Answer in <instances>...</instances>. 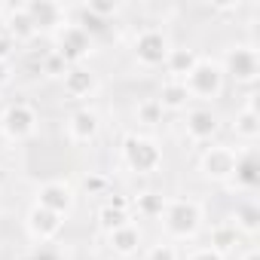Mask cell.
<instances>
[{"label":"cell","instance_id":"7402d4cb","mask_svg":"<svg viewBox=\"0 0 260 260\" xmlns=\"http://www.w3.org/2000/svg\"><path fill=\"white\" fill-rule=\"evenodd\" d=\"M236 245H239V233H236V226H233L230 220L211 226V233H208V248H211V251H217V254L226 257Z\"/></svg>","mask_w":260,"mask_h":260},{"label":"cell","instance_id":"f546056e","mask_svg":"<svg viewBox=\"0 0 260 260\" xmlns=\"http://www.w3.org/2000/svg\"><path fill=\"white\" fill-rule=\"evenodd\" d=\"M184 260H226L223 254H217V251H211L208 245H202V248H193Z\"/></svg>","mask_w":260,"mask_h":260},{"label":"cell","instance_id":"d4e9b609","mask_svg":"<svg viewBox=\"0 0 260 260\" xmlns=\"http://www.w3.org/2000/svg\"><path fill=\"white\" fill-rule=\"evenodd\" d=\"M135 119H138L141 125H159V122H162V107H159V101H156V98H141V101L135 104Z\"/></svg>","mask_w":260,"mask_h":260},{"label":"cell","instance_id":"603a6c76","mask_svg":"<svg viewBox=\"0 0 260 260\" xmlns=\"http://www.w3.org/2000/svg\"><path fill=\"white\" fill-rule=\"evenodd\" d=\"M125 223H132L128 208H113V205H107V202L98 208V226H101L104 233H113V230H119V226H125Z\"/></svg>","mask_w":260,"mask_h":260},{"label":"cell","instance_id":"2e32d148","mask_svg":"<svg viewBox=\"0 0 260 260\" xmlns=\"http://www.w3.org/2000/svg\"><path fill=\"white\" fill-rule=\"evenodd\" d=\"M4 34L13 40V43H31L40 31L37 25L31 22V16L25 13V7H10L4 13Z\"/></svg>","mask_w":260,"mask_h":260},{"label":"cell","instance_id":"836d02e7","mask_svg":"<svg viewBox=\"0 0 260 260\" xmlns=\"http://www.w3.org/2000/svg\"><path fill=\"white\" fill-rule=\"evenodd\" d=\"M239 260H260V251H257V248H248V251H245Z\"/></svg>","mask_w":260,"mask_h":260},{"label":"cell","instance_id":"9a60e30c","mask_svg":"<svg viewBox=\"0 0 260 260\" xmlns=\"http://www.w3.org/2000/svg\"><path fill=\"white\" fill-rule=\"evenodd\" d=\"M61 89H64L68 98H74V101H86V98L95 95V89H98V77H95L89 68L77 64V68H68V74L61 77Z\"/></svg>","mask_w":260,"mask_h":260},{"label":"cell","instance_id":"cb8c5ba5","mask_svg":"<svg viewBox=\"0 0 260 260\" xmlns=\"http://www.w3.org/2000/svg\"><path fill=\"white\" fill-rule=\"evenodd\" d=\"M166 202H169V196L153 193V190H147V193L135 196V208H138V214H144V217H162Z\"/></svg>","mask_w":260,"mask_h":260},{"label":"cell","instance_id":"d6986e66","mask_svg":"<svg viewBox=\"0 0 260 260\" xmlns=\"http://www.w3.org/2000/svg\"><path fill=\"white\" fill-rule=\"evenodd\" d=\"M107 248L116 257H132V254H138V248H141V230L135 223H125V226L107 233Z\"/></svg>","mask_w":260,"mask_h":260},{"label":"cell","instance_id":"7c38bea8","mask_svg":"<svg viewBox=\"0 0 260 260\" xmlns=\"http://www.w3.org/2000/svg\"><path fill=\"white\" fill-rule=\"evenodd\" d=\"M25 7V13L31 16V22L37 25V31H58V28H64L68 25V19H64V7L61 4H55V0H31V4H22Z\"/></svg>","mask_w":260,"mask_h":260},{"label":"cell","instance_id":"4fadbf2b","mask_svg":"<svg viewBox=\"0 0 260 260\" xmlns=\"http://www.w3.org/2000/svg\"><path fill=\"white\" fill-rule=\"evenodd\" d=\"M68 138L77 141V144H89L98 138L101 132V116L92 110V107H77L71 116H68Z\"/></svg>","mask_w":260,"mask_h":260},{"label":"cell","instance_id":"ba28073f","mask_svg":"<svg viewBox=\"0 0 260 260\" xmlns=\"http://www.w3.org/2000/svg\"><path fill=\"white\" fill-rule=\"evenodd\" d=\"M236 162H239V150H233L226 144H211L199 156V172L211 184H226L236 172Z\"/></svg>","mask_w":260,"mask_h":260},{"label":"cell","instance_id":"30bf717a","mask_svg":"<svg viewBox=\"0 0 260 260\" xmlns=\"http://www.w3.org/2000/svg\"><path fill=\"white\" fill-rule=\"evenodd\" d=\"M34 205L68 217L74 211V205H77V193H74V187L68 181H46V184L37 187V202Z\"/></svg>","mask_w":260,"mask_h":260},{"label":"cell","instance_id":"52a82bcc","mask_svg":"<svg viewBox=\"0 0 260 260\" xmlns=\"http://www.w3.org/2000/svg\"><path fill=\"white\" fill-rule=\"evenodd\" d=\"M169 49H172V40H169V34L159 31V28H144V31L132 40V58H135L141 68H147V71L162 68Z\"/></svg>","mask_w":260,"mask_h":260},{"label":"cell","instance_id":"44dd1931","mask_svg":"<svg viewBox=\"0 0 260 260\" xmlns=\"http://www.w3.org/2000/svg\"><path fill=\"white\" fill-rule=\"evenodd\" d=\"M230 223L236 226L239 236H257V230H260V208L254 202H239Z\"/></svg>","mask_w":260,"mask_h":260},{"label":"cell","instance_id":"484cf974","mask_svg":"<svg viewBox=\"0 0 260 260\" xmlns=\"http://www.w3.org/2000/svg\"><path fill=\"white\" fill-rule=\"evenodd\" d=\"M144 260H181V254L172 242H156L144 251Z\"/></svg>","mask_w":260,"mask_h":260},{"label":"cell","instance_id":"6da1fadb","mask_svg":"<svg viewBox=\"0 0 260 260\" xmlns=\"http://www.w3.org/2000/svg\"><path fill=\"white\" fill-rule=\"evenodd\" d=\"M202 205L196 199H169L166 202V211H162V230L169 239L175 242H190L199 236L202 230Z\"/></svg>","mask_w":260,"mask_h":260},{"label":"cell","instance_id":"4316f807","mask_svg":"<svg viewBox=\"0 0 260 260\" xmlns=\"http://www.w3.org/2000/svg\"><path fill=\"white\" fill-rule=\"evenodd\" d=\"M86 10L95 16V19H101V22H107L110 16H116V10H119V4L116 0H89L86 4Z\"/></svg>","mask_w":260,"mask_h":260},{"label":"cell","instance_id":"83f0119b","mask_svg":"<svg viewBox=\"0 0 260 260\" xmlns=\"http://www.w3.org/2000/svg\"><path fill=\"white\" fill-rule=\"evenodd\" d=\"M43 74H46V77H64V74H68V64H64L55 52H49V55L43 58Z\"/></svg>","mask_w":260,"mask_h":260},{"label":"cell","instance_id":"277c9868","mask_svg":"<svg viewBox=\"0 0 260 260\" xmlns=\"http://www.w3.org/2000/svg\"><path fill=\"white\" fill-rule=\"evenodd\" d=\"M187 92L193 101H214L223 95V86H226V77H223V68L220 61L214 58H199L196 68L190 71V77L184 80Z\"/></svg>","mask_w":260,"mask_h":260},{"label":"cell","instance_id":"4dcf8cb0","mask_svg":"<svg viewBox=\"0 0 260 260\" xmlns=\"http://www.w3.org/2000/svg\"><path fill=\"white\" fill-rule=\"evenodd\" d=\"M19 260H58V257H55V254H52L46 245H40L37 251H28V254H22Z\"/></svg>","mask_w":260,"mask_h":260},{"label":"cell","instance_id":"3957f363","mask_svg":"<svg viewBox=\"0 0 260 260\" xmlns=\"http://www.w3.org/2000/svg\"><path fill=\"white\" fill-rule=\"evenodd\" d=\"M122 162L135 175H153L162 169V147L147 135H125L122 138Z\"/></svg>","mask_w":260,"mask_h":260},{"label":"cell","instance_id":"5b68a950","mask_svg":"<svg viewBox=\"0 0 260 260\" xmlns=\"http://www.w3.org/2000/svg\"><path fill=\"white\" fill-rule=\"evenodd\" d=\"M52 43H55V55L68 64V68H77L83 64L92 52H95V37H89L77 22H68L64 28H58L52 34Z\"/></svg>","mask_w":260,"mask_h":260},{"label":"cell","instance_id":"ffe728a7","mask_svg":"<svg viewBox=\"0 0 260 260\" xmlns=\"http://www.w3.org/2000/svg\"><path fill=\"white\" fill-rule=\"evenodd\" d=\"M257 181H260V166H257L254 150L239 153V162H236V172H233L230 184H233V187L239 184L242 190H254V187H257Z\"/></svg>","mask_w":260,"mask_h":260},{"label":"cell","instance_id":"d6a6232c","mask_svg":"<svg viewBox=\"0 0 260 260\" xmlns=\"http://www.w3.org/2000/svg\"><path fill=\"white\" fill-rule=\"evenodd\" d=\"M13 80V64L10 61H0V89H7Z\"/></svg>","mask_w":260,"mask_h":260},{"label":"cell","instance_id":"1f68e13d","mask_svg":"<svg viewBox=\"0 0 260 260\" xmlns=\"http://www.w3.org/2000/svg\"><path fill=\"white\" fill-rule=\"evenodd\" d=\"M13 52H16V43H13L4 31H0V61H10V58H13Z\"/></svg>","mask_w":260,"mask_h":260},{"label":"cell","instance_id":"8992f818","mask_svg":"<svg viewBox=\"0 0 260 260\" xmlns=\"http://www.w3.org/2000/svg\"><path fill=\"white\" fill-rule=\"evenodd\" d=\"M220 68H223V77H230L233 83L254 86L260 80V52L254 43H236L226 49Z\"/></svg>","mask_w":260,"mask_h":260},{"label":"cell","instance_id":"ac0fdd59","mask_svg":"<svg viewBox=\"0 0 260 260\" xmlns=\"http://www.w3.org/2000/svg\"><path fill=\"white\" fill-rule=\"evenodd\" d=\"M156 101H159L162 113H181V110L190 107L193 98H190V92H187V86H184L181 80H166V83L159 86Z\"/></svg>","mask_w":260,"mask_h":260},{"label":"cell","instance_id":"f1b7e54d","mask_svg":"<svg viewBox=\"0 0 260 260\" xmlns=\"http://www.w3.org/2000/svg\"><path fill=\"white\" fill-rule=\"evenodd\" d=\"M83 190H86L89 196H98V193L107 190V178H104V175H86V178H83Z\"/></svg>","mask_w":260,"mask_h":260},{"label":"cell","instance_id":"9c48e42d","mask_svg":"<svg viewBox=\"0 0 260 260\" xmlns=\"http://www.w3.org/2000/svg\"><path fill=\"white\" fill-rule=\"evenodd\" d=\"M184 132L193 144H211L220 135V116L211 107H193V110H187Z\"/></svg>","mask_w":260,"mask_h":260},{"label":"cell","instance_id":"8fae6325","mask_svg":"<svg viewBox=\"0 0 260 260\" xmlns=\"http://www.w3.org/2000/svg\"><path fill=\"white\" fill-rule=\"evenodd\" d=\"M25 230H28V236H31L34 242L49 245V242H55L58 233L64 230V217L55 214V211H49V208L34 205V208L28 211V217H25Z\"/></svg>","mask_w":260,"mask_h":260},{"label":"cell","instance_id":"e0dca14e","mask_svg":"<svg viewBox=\"0 0 260 260\" xmlns=\"http://www.w3.org/2000/svg\"><path fill=\"white\" fill-rule=\"evenodd\" d=\"M196 61H199L196 49H190V46H172L162 68H166L169 80H181V83H184V80L190 77V71L196 68Z\"/></svg>","mask_w":260,"mask_h":260},{"label":"cell","instance_id":"5bb4252c","mask_svg":"<svg viewBox=\"0 0 260 260\" xmlns=\"http://www.w3.org/2000/svg\"><path fill=\"white\" fill-rule=\"evenodd\" d=\"M233 135L239 141H248V144H254L260 138V113H257V95L254 92L248 95L245 107H239L233 116Z\"/></svg>","mask_w":260,"mask_h":260},{"label":"cell","instance_id":"7a4b0ae2","mask_svg":"<svg viewBox=\"0 0 260 260\" xmlns=\"http://www.w3.org/2000/svg\"><path fill=\"white\" fill-rule=\"evenodd\" d=\"M37 128H40V113L28 101H13L0 113V135L7 141H16V144L28 141L37 135Z\"/></svg>","mask_w":260,"mask_h":260}]
</instances>
